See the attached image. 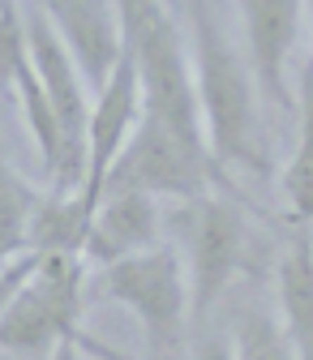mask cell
<instances>
[{"mask_svg":"<svg viewBox=\"0 0 313 360\" xmlns=\"http://www.w3.org/2000/svg\"><path fill=\"white\" fill-rule=\"evenodd\" d=\"M82 262L86 253L22 249L5 257V356H56L77 339L82 318Z\"/></svg>","mask_w":313,"mask_h":360,"instance_id":"1","label":"cell"},{"mask_svg":"<svg viewBox=\"0 0 313 360\" xmlns=\"http://www.w3.org/2000/svg\"><path fill=\"white\" fill-rule=\"evenodd\" d=\"M193 73L202 95L206 142L219 163H257V103L253 60H241L219 18L198 5L193 13Z\"/></svg>","mask_w":313,"mask_h":360,"instance_id":"2","label":"cell"},{"mask_svg":"<svg viewBox=\"0 0 313 360\" xmlns=\"http://www.w3.org/2000/svg\"><path fill=\"white\" fill-rule=\"evenodd\" d=\"M120 18H124V48L142 73L146 112L163 116L181 133L206 142L198 73H193V60L185 52L167 5L163 0H120Z\"/></svg>","mask_w":313,"mask_h":360,"instance_id":"3","label":"cell"},{"mask_svg":"<svg viewBox=\"0 0 313 360\" xmlns=\"http://www.w3.org/2000/svg\"><path fill=\"white\" fill-rule=\"evenodd\" d=\"M95 292L103 300L124 304L142 322L155 352H167L181 339L185 322L193 318V292H189V266L172 245H151L129 257L99 266Z\"/></svg>","mask_w":313,"mask_h":360,"instance_id":"4","label":"cell"},{"mask_svg":"<svg viewBox=\"0 0 313 360\" xmlns=\"http://www.w3.org/2000/svg\"><path fill=\"white\" fill-rule=\"evenodd\" d=\"M219 167L223 163L215 159L210 142L189 138V133H181L155 112H142L129 146L112 163L108 189H146L155 198L185 202V198L210 193V185L219 180Z\"/></svg>","mask_w":313,"mask_h":360,"instance_id":"5","label":"cell"},{"mask_svg":"<svg viewBox=\"0 0 313 360\" xmlns=\"http://www.w3.org/2000/svg\"><path fill=\"white\" fill-rule=\"evenodd\" d=\"M176 223L185 232V266H189V292H193V318L202 322L215 309V300L228 292L236 266H241V249H245V228L236 206H228L223 198H185V206L176 210Z\"/></svg>","mask_w":313,"mask_h":360,"instance_id":"6","label":"cell"},{"mask_svg":"<svg viewBox=\"0 0 313 360\" xmlns=\"http://www.w3.org/2000/svg\"><path fill=\"white\" fill-rule=\"evenodd\" d=\"M0 65H5V82L13 86V95L22 103L26 129H30L43 163H48V172L56 176V167L65 159V129H60V116H56V103L48 95V86L39 77L22 0H0Z\"/></svg>","mask_w":313,"mask_h":360,"instance_id":"7","label":"cell"},{"mask_svg":"<svg viewBox=\"0 0 313 360\" xmlns=\"http://www.w3.org/2000/svg\"><path fill=\"white\" fill-rule=\"evenodd\" d=\"M146 112V99H142V73H138V60L120 56V65L112 69V77L99 86L95 95V112H91V172H86V202L99 210V198L108 189V176H112V163L120 159V150L129 146L133 129H138Z\"/></svg>","mask_w":313,"mask_h":360,"instance_id":"8","label":"cell"},{"mask_svg":"<svg viewBox=\"0 0 313 360\" xmlns=\"http://www.w3.org/2000/svg\"><path fill=\"white\" fill-rule=\"evenodd\" d=\"M39 5L48 9V18L65 34V43L77 56L86 82L99 90L124 56L120 0H39Z\"/></svg>","mask_w":313,"mask_h":360,"instance_id":"9","label":"cell"},{"mask_svg":"<svg viewBox=\"0 0 313 360\" xmlns=\"http://www.w3.org/2000/svg\"><path fill=\"white\" fill-rule=\"evenodd\" d=\"M241 22H245V48L257 73V86L266 95H275V103H292L288 95V56L296 48V34H300V13H305V0H236Z\"/></svg>","mask_w":313,"mask_h":360,"instance_id":"10","label":"cell"},{"mask_svg":"<svg viewBox=\"0 0 313 360\" xmlns=\"http://www.w3.org/2000/svg\"><path fill=\"white\" fill-rule=\"evenodd\" d=\"M159 198L146 189H108L99 198L95 223H91V240H86V262L108 266L116 257H129L138 249L159 245Z\"/></svg>","mask_w":313,"mask_h":360,"instance_id":"11","label":"cell"},{"mask_svg":"<svg viewBox=\"0 0 313 360\" xmlns=\"http://www.w3.org/2000/svg\"><path fill=\"white\" fill-rule=\"evenodd\" d=\"M279 309H283V330L292 339L296 356L313 360V236L309 223L288 240L279 257Z\"/></svg>","mask_w":313,"mask_h":360,"instance_id":"12","label":"cell"},{"mask_svg":"<svg viewBox=\"0 0 313 360\" xmlns=\"http://www.w3.org/2000/svg\"><path fill=\"white\" fill-rule=\"evenodd\" d=\"M283 198L296 223H313V60L300 73V142L283 167Z\"/></svg>","mask_w":313,"mask_h":360,"instance_id":"13","label":"cell"},{"mask_svg":"<svg viewBox=\"0 0 313 360\" xmlns=\"http://www.w3.org/2000/svg\"><path fill=\"white\" fill-rule=\"evenodd\" d=\"M39 206L43 198L30 189V180H22L13 167L0 172V257H13L26 249Z\"/></svg>","mask_w":313,"mask_h":360,"instance_id":"14","label":"cell"},{"mask_svg":"<svg viewBox=\"0 0 313 360\" xmlns=\"http://www.w3.org/2000/svg\"><path fill=\"white\" fill-rule=\"evenodd\" d=\"M236 352L241 356H288L292 352V339H288V330L283 326H275V322H266V318H253L249 326H245V335L236 339Z\"/></svg>","mask_w":313,"mask_h":360,"instance_id":"15","label":"cell"},{"mask_svg":"<svg viewBox=\"0 0 313 360\" xmlns=\"http://www.w3.org/2000/svg\"><path fill=\"white\" fill-rule=\"evenodd\" d=\"M309 22H313V0H309Z\"/></svg>","mask_w":313,"mask_h":360,"instance_id":"16","label":"cell"}]
</instances>
